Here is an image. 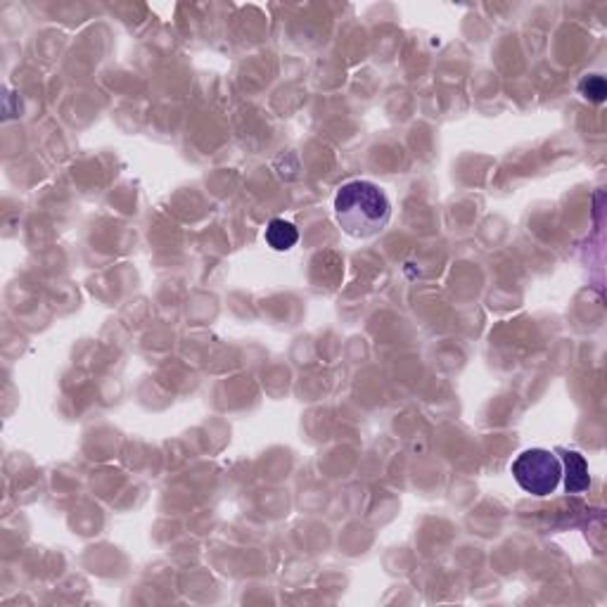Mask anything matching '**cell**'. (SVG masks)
I'll use <instances>...</instances> for the list:
<instances>
[{
  "mask_svg": "<svg viewBox=\"0 0 607 607\" xmlns=\"http://www.w3.org/2000/svg\"><path fill=\"white\" fill-rule=\"evenodd\" d=\"M392 204L385 192L370 181H349L335 197V219L351 238L368 240L389 223Z\"/></svg>",
  "mask_w": 607,
  "mask_h": 607,
  "instance_id": "6da1fadb",
  "label": "cell"
},
{
  "mask_svg": "<svg viewBox=\"0 0 607 607\" xmlns=\"http://www.w3.org/2000/svg\"><path fill=\"white\" fill-rule=\"evenodd\" d=\"M513 477L532 496H548L558 489L560 477H563V465L560 458L546 448H529L520 454L513 463Z\"/></svg>",
  "mask_w": 607,
  "mask_h": 607,
  "instance_id": "7a4b0ae2",
  "label": "cell"
},
{
  "mask_svg": "<svg viewBox=\"0 0 607 607\" xmlns=\"http://www.w3.org/2000/svg\"><path fill=\"white\" fill-rule=\"evenodd\" d=\"M560 465H563L564 475V489L567 494H579V491H586L591 486L589 477V465H586V458L577 451H567V448H560Z\"/></svg>",
  "mask_w": 607,
  "mask_h": 607,
  "instance_id": "3957f363",
  "label": "cell"
},
{
  "mask_svg": "<svg viewBox=\"0 0 607 607\" xmlns=\"http://www.w3.org/2000/svg\"><path fill=\"white\" fill-rule=\"evenodd\" d=\"M297 240H299L297 228L289 221H285V219H273L269 223V228H266V242L276 252H288V250H292L297 245Z\"/></svg>",
  "mask_w": 607,
  "mask_h": 607,
  "instance_id": "277c9868",
  "label": "cell"
},
{
  "mask_svg": "<svg viewBox=\"0 0 607 607\" xmlns=\"http://www.w3.org/2000/svg\"><path fill=\"white\" fill-rule=\"evenodd\" d=\"M579 91L586 100L591 103H602L605 100V79L602 76H586V79L579 83Z\"/></svg>",
  "mask_w": 607,
  "mask_h": 607,
  "instance_id": "5b68a950",
  "label": "cell"
}]
</instances>
